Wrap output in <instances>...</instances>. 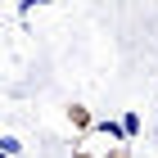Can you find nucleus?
I'll return each instance as SVG.
<instances>
[{
    "instance_id": "nucleus-1",
    "label": "nucleus",
    "mask_w": 158,
    "mask_h": 158,
    "mask_svg": "<svg viewBox=\"0 0 158 158\" xmlns=\"http://www.w3.org/2000/svg\"><path fill=\"white\" fill-rule=\"evenodd\" d=\"M90 127H95V131H104L109 140H127V135H122V122H109V118H104V122H90Z\"/></svg>"
},
{
    "instance_id": "nucleus-2",
    "label": "nucleus",
    "mask_w": 158,
    "mask_h": 158,
    "mask_svg": "<svg viewBox=\"0 0 158 158\" xmlns=\"http://www.w3.org/2000/svg\"><path fill=\"white\" fill-rule=\"evenodd\" d=\"M0 154L18 158V154H23V140H18V135H0Z\"/></svg>"
},
{
    "instance_id": "nucleus-3",
    "label": "nucleus",
    "mask_w": 158,
    "mask_h": 158,
    "mask_svg": "<svg viewBox=\"0 0 158 158\" xmlns=\"http://www.w3.org/2000/svg\"><path fill=\"white\" fill-rule=\"evenodd\" d=\"M68 113H73V127H81V131H90V113H86L81 104H73Z\"/></svg>"
},
{
    "instance_id": "nucleus-4",
    "label": "nucleus",
    "mask_w": 158,
    "mask_h": 158,
    "mask_svg": "<svg viewBox=\"0 0 158 158\" xmlns=\"http://www.w3.org/2000/svg\"><path fill=\"white\" fill-rule=\"evenodd\" d=\"M122 135H127V140H131V135H140V118H135V113H127V118H122Z\"/></svg>"
},
{
    "instance_id": "nucleus-5",
    "label": "nucleus",
    "mask_w": 158,
    "mask_h": 158,
    "mask_svg": "<svg viewBox=\"0 0 158 158\" xmlns=\"http://www.w3.org/2000/svg\"><path fill=\"white\" fill-rule=\"evenodd\" d=\"M32 5H54V0H23V5H18V14H32Z\"/></svg>"
},
{
    "instance_id": "nucleus-6",
    "label": "nucleus",
    "mask_w": 158,
    "mask_h": 158,
    "mask_svg": "<svg viewBox=\"0 0 158 158\" xmlns=\"http://www.w3.org/2000/svg\"><path fill=\"white\" fill-rule=\"evenodd\" d=\"M0 158H9V154H0Z\"/></svg>"
}]
</instances>
